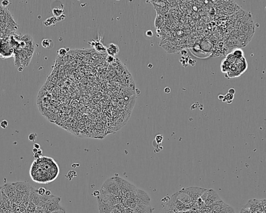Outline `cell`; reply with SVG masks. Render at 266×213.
<instances>
[{
	"mask_svg": "<svg viewBox=\"0 0 266 213\" xmlns=\"http://www.w3.org/2000/svg\"><path fill=\"white\" fill-rule=\"evenodd\" d=\"M150 198L144 190L137 189L135 193L129 198L122 201L125 207L134 209L140 205H150Z\"/></svg>",
	"mask_w": 266,
	"mask_h": 213,
	"instance_id": "cell-1",
	"label": "cell"
},
{
	"mask_svg": "<svg viewBox=\"0 0 266 213\" xmlns=\"http://www.w3.org/2000/svg\"><path fill=\"white\" fill-rule=\"evenodd\" d=\"M118 180L120 191L119 196L121 198L122 201L129 198L137 189L129 182L119 176H118Z\"/></svg>",
	"mask_w": 266,
	"mask_h": 213,
	"instance_id": "cell-2",
	"label": "cell"
},
{
	"mask_svg": "<svg viewBox=\"0 0 266 213\" xmlns=\"http://www.w3.org/2000/svg\"><path fill=\"white\" fill-rule=\"evenodd\" d=\"M60 198L51 195L47 200L37 206L44 213H49L63 209L60 204Z\"/></svg>",
	"mask_w": 266,
	"mask_h": 213,
	"instance_id": "cell-3",
	"label": "cell"
},
{
	"mask_svg": "<svg viewBox=\"0 0 266 213\" xmlns=\"http://www.w3.org/2000/svg\"><path fill=\"white\" fill-rule=\"evenodd\" d=\"M100 191L105 193L119 196V186L118 180V176H113L108 178L102 185Z\"/></svg>",
	"mask_w": 266,
	"mask_h": 213,
	"instance_id": "cell-4",
	"label": "cell"
},
{
	"mask_svg": "<svg viewBox=\"0 0 266 213\" xmlns=\"http://www.w3.org/2000/svg\"><path fill=\"white\" fill-rule=\"evenodd\" d=\"M16 191L18 201H26L29 199L32 186L27 182H16L12 183Z\"/></svg>",
	"mask_w": 266,
	"mask_h": 213,
	"instance_id": "cell-5",
	"label": "cell"
},
{
	"mask_svg": "<svg viewBox=\"0 0 266 213\" xmlns=\"http://www.w3.org/2000/svg\"><path fill=\"white\" fill-rule=\"evenodd\" d=\"M207 189L199 187H189L183 188L181 190V192L187 195L190 198L192 203L196 202L204 193Z\"/></svg>",
	"mask_w": 266,
	"mask_h": 213,
	"instance_id": "cell-6",
	"label": "cell"
},
{
	"mask_svg": "<svg viewBox=\"0 0 266 213\" xmlns=\"http://www.w3.org/2000/svg\"><path fill=\"white\" fill-rule=\"evenodd\" d=\"M207 206H213L214 204L221 201L217 192L213 189L207 190L200 198Z\"/></svg>",
	"mask_w": 266,
	"mask_h": 213,
	"instance_id": "cell-7",
	"label": "cell"
},
{
	"mask_svg": "<svg viewBox=\"0 0 266 213\" xmlns=\"http://www.w3.org/2000/svg\"><path fill=\"white\" fill-rule=\"evenodd\" d=\"M99 192L100 195L97 198L105 202V203L112 206H116L120 203H122V199L120 196L111 195L100 191Z\"/></svg>",
	"mask_w": 266,
	"mask_h": 213,
	"instance_id": "cell-8",
	"label": "cell"
},
{
	"mask_svg": "<svg viewBox=\"0 0 266 213\" xmlns=\"http://www.w3.org/2000/svg\"><path fill=\"white\" fill-rule=\"evenodd\" d=\"M3 193L8 197L12 203H16L18 202L16 191L12 183H7L1 187Z\"/></svg>",
	"mask_w": 266,
	"mask_h": 213,
	"instance_id": "cell-9",
	"label": "cell"
},
{
	"mask_svg": "<svg viewBox=\"0 0 266 213\" xmlns=\"http://www.w3.org/2000/svg\"><path fill=\"white\" fill-rule=\"evenodd\" d=\"M176 197L180 202L187 207H190L193 204L190 197L180 191L176 193Z\"/></svg>",
	"mask_w": 266,
	"mask_h": 213,
	"instance_id": "cell-10",
	"label": "cell"
},
{
	"mask_svg": "<svg viewBox=\"0 0 266 213\" xmlns=\"http://www.w3.org/2000/svg\"><path fill=\"white\" fill-rule=\"evenodd\" d=\"M97 203L100 213H111L115 208V206H112L105 203L98 198H97Z\"/></svg>",
	"mask_w": 266,
	"mask_h": 213,
	"instance_id": "cell-11",
	"label": "cell"
},
{
	"mask_svg": "<svg viewBox=\"0 0 266 213\" xmlns=\"http://www.w3.org/2000/svg\"><path fill=\"white\" fill-rule=\"evenodd\" d=\"M152 208L150 205H140L137 208L132 209V213H152Z\"/></svg>",
	"mask_w": 266,
	"mask_h": 213,
	"instance_id": "cell-12",
	"label": "cell"
},
{
	"mask_svg": "<svg viewBox=\"0 0 266 213\" xmlns=\"http://www.w3.org/2000/svg\"><path fill=\"white\" fill-rule=\"evenodd\" d=\"M106 52L109 55L114 57L119 53V48L116 44L111 43L109 45L108 48H107Z\"/></svg>",
	"mask_w": 266,
	"mask_h": 213,
	"instance_id": "cell-13",
	"label": "cell"
},
{
	"mask_svg": "<svg viewBox=\"0 0 266 213\" xmlns=\"http://www.w3.org/2000/svg\"><path fill=\"white\" fill-rule=\"evenodd\" d=\"M65 12L64 6L61 4L60 6L56 7L52 9V13L54 15V17L58 18L64 14Z\"/></svg>",
	"mask_w": 266,
	"mask_h": 213,
	"instance_id": "cell-14",
	"label": "cell"
},
{
	"mask_svg": "<svg viewBox=\"0 0 266 213\" xmlns=\"http://www.w3.org/2000/svg\"><path fill=\"white\" fill-rule=\"evenodd\" d=\"M57 23H58L57 18L53 16L46 19L45 21L43 22V25L46 27H49L51 26H55Z\"/></svg>",
	"mask_w": 266,
	"mask_h": 213,
	"instance_id": "cell-15",
	"label": "cell"
},
{
	"mask_svg": "<svg viewBox=\"0 0 266 213\" xmlns=\"http://www.w3.org/2000/svg\"><path fill=\"white\" fill-rule=\"evenodd\" d=\"M164 21V19L163 16L157 14V16L155 20V26L157 29H159L161 27Z\"/></svg>",
	"mask_w": 266,
	"mask_h": 213,
	"instance_id": "cell-16",
	"label": "cell"
},
{
	"mask_svg": "<svg viewBox=\"0 0 266 213\" xmlns=\"http://www.w3.org/2000/svg\"><path fill=\"white\" fill-rule=\"evenodd\" d=\"M41 44L44 48L48 49L52 48L54 46V43L53 41L48 38L43 39L42 41Z\"/></svg>",
	"mask_w": 266,
	"mask_h": 213,
	"instance_id": "cell-17",
	"label": "cell"
},
{
	"mask_svg": "<svg viewBox=\"0 0 266 213\" xmlns=\"http://www.w3.org/2000/svg\"><path fill=\"white\" fill-rule=\"evenodd\" d=\"M94 45H93V46L95 47V49L97 50V52H101V53H103V52H106V49H107V48L105 47V46H104L103 45V44H102L100 42H95V43H93Z\"/></svg>",
	"mask_w": 266,
	"mask_h": 213,
	"instance_id": "cell-18",
	"label": "cell"
},
{
	"mask_svg": "<svg viewBox=\"0 0 266 213\" xmlns=\"http://www.w3.org/2000/svg\"><path fill=\"white\" fill-rule=\"evenodd\" d=\"M153 7H154L155 9H156V11L157 12V14L158 15H162L163 16V15H164L166 13V12L168 11V8L167 7H158V6H155L153 5Z\"/></svg>",
	"mask_w": 266,
	"mask_h": 213,
	"instance_id": "cell-19",
	"label": "cell"
},
{
	"mask_svg": "<svg viewBox=\"0 0 266 213\" xmlns=\"http://www.w3.org/2000/svg\"><path fill=\"white\" fill-rule=\"evenodd\" d=\"M149 3L152 4L153 5L158 7H164L166 6V2L164 1H149Z\"/></svg>",
	"mask_w": 266,
	"mask_h": 213,
	"instance_id": "cell-20",
	"label": "cell"
},
{
	"mask_svg": "<svg viewBox=\"0 0 266 213\" xmlns=\"http://www.w3.org/2000/svg\"><path fill=\"white\" fill-rule=\"evenodd\" d=\"M58 54L60 57H64L68 53L67 49L65 48H61L58 50Z\"/></svg>",
	"mask_w": 266,
	"mask_h": 213,
	"instance_id": "cell-21",
	"label": "cell"
},
{
	"mask_svg": "<svg viewBox=\"0 0 266 213\" xmlns=\"http://www.w3.org/2000/svg\"><path fill=\"white\" fill-rule=\"evenodd\" d=\"M232 54L234 56L238 57V58L241 57L242 55H244L242 50L240 49H236V50H234V52L232 53Z\"/></svg>",
	"mask_w": 266,
	"mask_h": 213,
	"instance_id": "cell-22",
	"label": "cell"
},
{
	"mask_svg": "<svg viewBox=\"0 0 266 213\" xmlns=\"http://www.w3.org/2000/svg\"><path fill=\"white\" fill-rule=\"evenodd\" d=\"M37 137V134L36 133H31V134H30L29 135L28 139H29V140L30 141L34 142V141H35L36 140Z\"/></svg>",
	"mask_w": 266,
	"mask_h": 213,
	"instance_id": "cell-23",
	"label": "cell"
},
{
	"mask_svg": "<svg viewBox=\"0 0 266 213\" xmlns=\"http://www.w3.org/2000/svg\"><path fill=\"white\" fill-rule=\"evenodd\" d=\"M42 150L40 149L36 153H34V155H33V157L34 158L35 160H37L40 158L42 157Z\"/></svg>",
	"mask_w": 266,
	"mask_h": 213,
	"instance_id": "cell-24",
	"label": "cell"
},
{
	"mask_svg": "<svg viewBox=\"0 0 266 213\" xmlns=\"http://www.w3.org/2000/svg\"><path fill=\"white\" fill-rule=\"evenodd\" d=\"M0 126H1V127L3 128V129H5L7 127V126H8V121L7 120H2L1 122H0Z\"/></svg>",
	"mask_w": 266,
	"mask_h": 213,
	"instance_id": "cell-25",
	"label": "cell"
},
{
	"mask_svg": "<svg viewBox=\"0 0 266 213\" xmlns=\"http://www.w3.org/2000/svg\"><path fill=\"white\" fill-rule=\"evenodd\" d=\"M4 203L3 202V197H2V188L0 187V208H2L4 206Z\"/></svg>",
	"mask_w": 266,
	"mask_h": 213,
	"instance_id": "cell-26",
	"label": "cell"
},
{
	"mask_svg": "<svg viewBox=\"0 0 266 213\" xmlns=\"http://www.w3.org/2000/svg\"><path fill=\"white\" fill-rule=\"evenodd\" d=\"M46 189L44 188H43V187H41V188H40L37 190V193L40 195V196H44L45 195V192H46Z\"/></svg>",
	"mask_w": 266,
	"mask_h": 213,
	"instance_id": "cell-27",
	"label": "cell"
},
{
	"mask_svg": "<svg viewBox=\"0 0 266 213\" xmlns=\"http://www.w3.org/2000/svg\"><path fill=\"white\" fill-rule=\"evenodd\" d=\"M163 136L162 135H157L156 136V141L157 142V143L158 144H161L162 143V140H163Z\"/></svg>",
	"mask_w": 266,
	"mask_h": 213,
	"instance_id": "cell-28",
	"label": "cell"
},
{
	"mask_svg": "<svg viewBox=\"0 0 266 213\" xmlns=\"http://www.w3.org/2000/svg\"><path fill=\"white\" fill-rule=\"evenodd\" d=\"M114 59H115V58L114 57L112 56H110V55H108L107 57V59H106V61L109 64L110 63H112V62H113L114 61Z\"/></svg>",
	"mask_w": 266,
	"mask_h": 213,
	"instance_id": "cell-29",
	"label": "cell"
},
{
	"mask_svg": "<svg viewBox=\"0 0 266 213\" xmlns=\"http://www.w3.org/2000/svg\"><path fill=\"white\" fill-rule=\"evenodd\" d=\"M9 4V2L8 1H7V0H4V1H3L2 2H1V5H2V6L3 7H6V6H7Z\"/></svg>",
	"mask_w": 266,
	"mask_h": 213,
	"instance_id": "cell-30",
	"label": "cell"
},
{
	"mask_svg": "<svg viewBox=\"0 0 266 213\" xmlns=\"http://www.w3.org/2000/svg\"><path fill=\"white\" fill-rule=\"evenodd\" d=\"M146 35L149 37H151L152 36H153V33L152 32V31H151V30H148L146 32Z\"/></svg>",
	"mask_w": 266,
	"mask_h": 213,
	"instance_id": "cell-31",
	"label": "cell"
},
{
	"mask_svg": "<svg viewBox=\"0 0 266 213\" xmlns=\"http://www.w3.org/2000/svg\"><path fill=\"white\" fill-rule=\"evenodd\" d=\"M49 213H66V211H65V210L64 209H60V210H56V211H54L50 212H49Z\"/></svg>",
	"mask_w": 266,
	"mask_h": 213,
	"instance_id": "cell-32",
	"label": "cell"
},
{
	"mask_svg": "<svg viewBox=\"0 0 266 213\" xmlns=\"http://www.w3.org/2000/svg\"><path fill=\"white\" fill-rule=\"evenodd\" d=\"M235 92H236V90H235V89L233 88H231L230 89H229L228 90V93L229 94H232V95H233L235 94Z\"/></svg>",
	"mask_w": 266,
	"mask_h": 213,
	"instance_id": "cell-33",
	"label": "cell"
},
{
	"mask_svg": "<svg viewBox=\"0 0 266 213\" xmlns=\"http://www.w3.org/2000/svg\"><path fill=\"white\" fill-rule=\"evenodd\" d=\"M170 88L169 87H166L164 88V92L166 94H169L170 92Z\"/></svg>",
	"mask_w": 266,
	"mask_h": 213,
	"instance_id": "cell-34",
	"label": "cell"
},
{
	"mask_svg": "<svg viewBox=\"0 0 266 213\" xmlns=\"http://www.w3.org/2000/svg\"><path fill=\"white\" fill-rule=\"evenodd\" d=\"M45 195L46 196H50L52 195V192H51V191L50 190H46Z\"/></svg>",
	"mask_w": 266,
	"mask_h": 213,
	"instance_id": "cell-35",
	"label": "cell"
},
{
	"mask_svg": "<svg viewBox=\"0 0 266 213\" xmlns=\"http://www.w3.org/2000/svg\"><path fill=\"white\" fill-rule=\"evenodd\" d=\"M33 148H35V149L39 150V149H40V145L39 144H37V143H35V144H34Z\"/></svg>",
	"mask_w": 266,
	"mask_h": 213,
	"instance_id": "cell-36",
	"label": "cell"
},
{
	"mask_svg": "<svg viewBox=\"0 0 266 213\" xmlns=\"http://www.w3.org/2000/svg\"><path fill=\"white\" fill-rule=\"evenodd\" d=\"M39 150H37V149H35V148H33V149H32V152L34 154V153H35L37 152V151H38Z\"/></svg>",
	"mask_w": 266,
	"mask_h": 213,
	"instance_id": "cell-37",
	"label": "cell"
},
{
	"mask_svg": "<svg viewBox=\"0 0 266 213\" xmlns=\"http://www.w3.org/2000/svg\"><path fill=\"white\" fill-rule=\"evenodd\" d=\"M224 96H223V95H219L218 96V99H219V100H222V99L224 98Z\"/></svg>",
	"mask_w": 266,
	"mask_h": 213,
	"instance_id": "cell-38",
	"label": "cell"
}]
</instances>
